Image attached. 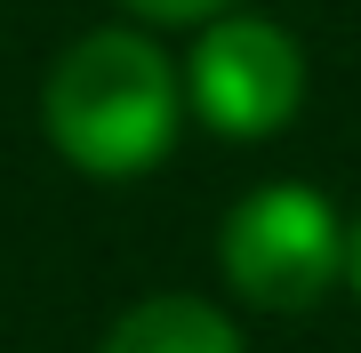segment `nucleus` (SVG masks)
Here are the masks:
<instances>
[{
	"mask_svg": "<svg viewBox=\"0 0 361 353\" xmlns=\"http://www.w3.org/2000/svg\"><path fill=\"white\" fill-rule=\"evenodd\" d=\"M40 129H49L56 161L97 185H129L185 129V73L153 49V32L97 25L56 49L49 80H40Z\"/></svg>",
	"mask_w": 361,
	"mask_h": 353,
	"instance_id": "f257e3e1",
	"label": "nucleus"
},
{
	"mask_svg": "<svg viewBox=\"0 0 361 353\" xmlns=\"http://www.w3.org/2000/svg\"><path fill=\"white\" fill-rule=\"evenodd\" d=\"M217 265L233 297L257 314H313L337 281H345V217L313 185H257L233 201Z\"/></svg>",
	"mask_w": 361,
	"mask_h": 353,
	"instance_id": "f03ea898",
	"label": "nucleus"
},
{
	"mask_svg": "<svg viewBox=\"0 0 361 353\" xmlns=\"http://www.w3.org/2000/svg\"><path fill=\"white\" fill-rule=\"evenodd\" d=\"M305 105V49L273 16H217L185 56V113L233 144L281 137Z\"/></svg>",
	"mask_w": 361,
	"mask_h": 353,
	"instance_id": "7ed1b4c3",
	"label": "nucleus"
},
{
	"mask_svg": "<svg viewBox=\"0 0 361 353\" xmlns=\"http://www.w3.org/2000/svg\"><path fill=\"white\" fill-rule=\"evenodd\" d=\"M97 353H241V329L193 289H161V297H137L104 329Z\"/></svg>",
	"mask_w": 361,
	"mask_h": 353,
	"instance_id": "20e7f679",
	"label": "nucleus"
},
{
	"mask_svg": "<svg viewBox=\"0 0 361 353\" xmlns=\"http://www.w3.org/2000/svg\"><path fill=\"white\" fill-rule=\"evenodd\" d=\"M121 8L145 16V25H217L233 0H121Z\"/></svg>",
	"mask_w": 361,
	"mask_h": 353,
	"instance_id": "39448f33",
	"label": "nucleus"
},
{
	"mask_svg": "<svg viewBox=\"0 0 361 353\" xmlns=\"http://www.w3.org/2000/svg\"><path fill=\"white\" fill-rule=\"evenodd\" d=\"M345 281H353V297H361V217L345 225Z\"/></svg>",
	"mask_w": 361,
	"mask_h": 353,
	"instance_id": "423d86ee",
	"label": "nucleus"
}]
</instances>
